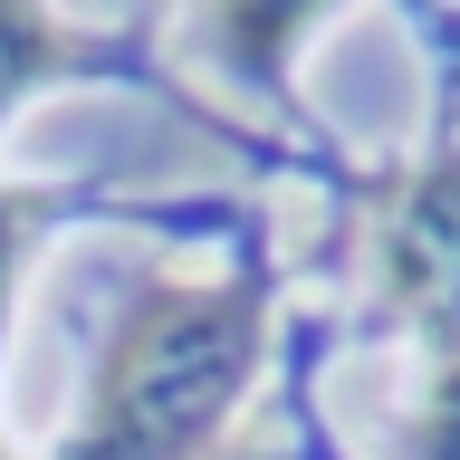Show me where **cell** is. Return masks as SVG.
<instances>
[{"mask_svg":"<svg viewBox=\"0 0 460 460\" xmlns=\"http://www.w3.org/2000/svg\"><path fill=\"white\" fill-rule=\"evenodd\" d=\"M384 279H394V307L441 355H460V154L422 164L394 192V211H384Z\"/></svg>","mask_w":460,"mask_h":460,"instance_id":"2","label":"cell"},{"mask_svg":"<svg viewBox=\"0 0 460 460\" xmlns=\"http://www.w3.org/2000/svg\"><path fill=\"white\" fill-rule=\"evenodd\" d=\"M0 460H10V451H0Z\"/></svg>","mask_w":460,"mask_h":460,"instance_id":"7","label":"cell"},{"mask_svg":"<svg viewBox=\"0 0 460 460\" xmlns=\"http://www.w3.org/2000/svg\"><path fill=\"white\" fill-rule=\"evenodd\" d=\"M77 39L49 20V0H0V106L20 96V86L58 77V67H77Z\"/></svg>","mask_w":460,"mask_h":460,"instance_id":"4","label":"cell"},{"mask_svg":"<svg viewBox=\"0 0 460 460\" xmlns=\"http://www.w3.org/2000/svg\"><path fill=\"white\" fill-rule=\"evenodd\" d=\"M259 374V279H211V288H154L106 374H96V412L58 460H201L230 402Z\"/></svg>","mask_w":460,"mask_h":460,"instance_id":"1","label":"cell"},{"mask_svg":"<svg viewBox=\"0 0 460 460\" xmlns=\"http://www.w3.org/2000/svg\"><path fill=\"white\" fill-rule=\"evenodd\" d=\"M0 259H10V211H0Z\"/></svg>","mask_w":460,"mask_h":460,"instance_id":"6","label":"cell"},{"mask_svg":"<svg viewBox=\"0 0 460 460\" xmlns=\"http://www.w3.org/2000/svg\"><path fill=\"white\" fill-rule=\"evenodd\" d=\"M402 460H460V355H441L422 412H412V431H402Z\"/></svg>","mask_w":460,"mask_h":460,"instance_id":"5","label":"cell"},{"mask_svg":"<svg viewBox=\"0 0 460 460\" xmlns=\"http://www.w3.org/2000/svg\"><path fill=\"white\" fill-rule=\"evenodd\" d=\"M316 10H336V0H211V49H221L230 67L269 77L288 58V39H297Z\"/></svg>","mask_w":460,"mask_h":460,"instance_id":"3","label":"cell"}]
</instances>
